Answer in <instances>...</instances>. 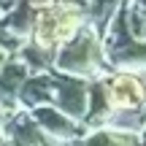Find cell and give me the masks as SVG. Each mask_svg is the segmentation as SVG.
Listing matches in <instances>:
<instances>
[{
    "label": "cell",
    "mask_w": 146,
    "mask_h": 146,
    "mask_svg": "<svg viewBox=\"0 0 146 146\" xmlns=\"http://www.w3.org/2000/svg\"><path fill=\"white\" fill-rule=\"evenodd\" d=\"M54 78V98L52 106L57 111H62L68 119L81 125L87 116V92H89V81L84 78H73V76H62V73L52 70ZM84 127V125H81Z\"/></svg>",
    "instance_id": "4"
},
{
    "label": "cell",
    "mask_w": 146,
    "mask_h": 146,
    "mask_svg": "<svg viewBox=\"0 0 146 146\" xmlns=\"http://www.w3.org/2000/svg\"><path fill=\"white\" fill-rule=\"evenodd\" d=\"M125 8V25H127V33L135 38L138 43H146V11L141 3H122Z\"/></svg>",
    "instance_id": "12"
},
{
    "label": "cell",
    "mask_w": 146,
    "mask_h": 146,
    "mask_svg": "<svg viewBox=\"0 0 146 146\" xmlns=\"http://www.w3.org/2000/svg\"><path fill=\"white\" fill-rule=\"evenodd\" d=\"M0 146H5V138H3V133H0Z\"/></svg>",
    "instance_id": "14"
},
{
    "label": "cell",
    "mask_w": 146,
    "mask_h": 146,
    "mask_svg": "<svg viewBox=\"0 0 146 146\" xmlns=\"http://www.w3.org/2000/svg\"><path fill=\"white\" fill-rule=\"evenodd\" d=\"M103 57H106L108 68H119V73L146 70V43H138L127 33L122 3L116 8V16L111 19L106 35H103Z\"/></svg>",
    "instance_id": "3"
},
{
    "label": "cell",
    "mask_w": 146,
    "mask_h": 146,
    "mask_svg": "<svg viewBox=\"0 0 146 146\" xmlns=\"http://www.w3.org/2000/svg\"><path fill=\"white\" fill-rule=\"evenodd\" d=\"M33 116V122L38 125V130L49 138V141H78V138L87 135L78 122L68 119L62 111H57L54 106H41V108H33L27 111Z\"/></svg>",
    "instance_id": "6"
},
{
    "label": "cell",
    "mask_w": 146,
    "mask_h": 146,
    "mask_svg": "<svg viewBox=\"0 0 146 146\" xmlns=\"http://www.w3.org/2000/svg\"><path fill=\"white\" fill-rule=\"evenodd\" d=\"M54 70L62 73V76L84 78V81L103 78L106 70H108L106 57H103V41L84 25L68 43H62V46L57 49Z\"/></svg>",
    "instance_id": "1"
},
{
    "label": "cell",
    "mask_w": 146,
    "mask_h": 146,
    "mask_svg": "<svg viewBox=\"0 0 146 146\" xmlns=\"http://www.w3.org/2000/svg\"><path fill=\"white\" fill-rule=\"evenodd\" d=\"M52 98H54L52 70L49 73H30V78L19 89L16 106H22V111H33V108H41V106H52Z\"/></svg>",
    "instance_id": "8"
},
{
    "label": "cell",
    "mask_w": 146,
    "mask_h": 146,
    "mask_svg": "<svg viewBox=\"0 0 146 146\" xmlns=\"http://www.w3.org/2000/svg\"><path fill=\"white\" fill-rule=\"evenodd\" d=\"M35 14H38V5H33V3H14V5L8 8V14L3 16L5 33H11L14 38H19V41L27 43V38L33 35Z\"/></svg>",
    "instance_id": "9"
},
{
    "label": "cell",
    "mask_w": 146,
    "mask_h": 146,
    "mask_svg": "<svg viewBox=\"0 0 146 146\" xmlns=\"http://www.w3.org/2000/svg\"><path fill=\"white\" fill-rule=\"evenodd\" d=\"M103 81H106L111 111H127V108L146 106V89L135 78V73H111V76H103Z\"/></svg>",
    "instance_id": "5"
},
{
    "label": "cell",
    "mask_w": 146,
    "mask_h": 146,
    "mask_svg": "<svg viewBox=\"0 0 146 146\" xmlns=\"http://www.w3.org/2000/svg\"><path fill=\"white\" fill-rule=\"evenodd\" d=\"M138 138L135 135H125V133L108 130V127H98V130H89L81 138V146H135Z\"/></svg>",
    "instance_id": "11"
},
{
    "label": "cell",
    "mask_w": 146,
    "mask_h": 146,
    "mask_svg": "<svg viewBox=\"0 0 146 146\" xmlns=\"http://www.w3.org/2000/svg\"><path fill=\"white\" fill-rule=\"evenodd\" d=\"M27 78H30V70L16 57H11L8 62L0 68V111L11 114V111L19 108V106H16V98H19V89H22V84H25Z\"/></svg>",
    "instance_id": "7"
},
{
    "label": "cell",
    "mask_w": 146,
    "mask_h": 146,
    "mask_svg": "<svg viewBox=\"0 0 146 146\" xmlns=\"http://www.w3.org/2000/svg\"><path fill=\"white\" fill-rule=\"evenodd\" d=\"M103 127L138 138L141 133H146V106H141V108H127V111H111V116L106 119Z\"/></svg>",
    "instance_id": "10"
},
{
    "label": "cell",
    "mask_w": 146,
    "mask_h": 146,
    "mask_svg": "<svg viewBox=\"0 0 146 146\" xmlns=\"http://www.w3.org/2000/svg\"><path fill=\"white\" fill-rule=\"evenodd\" d=\"M81 27H84V5H70V3L38 5L30 43H35V46H41V49L57 52V49L62 46V43H68Z\"/></svg>",
    "instance_id": "2"
},
{
    "label": "cell",
    "mask_w": 146,
    "mask_h": 146,
    "mask_svg": "<svg viewBox=\"0 0 146 146\" xmlns=\"http://www.w3.org/2000/svg\"><path fill=\"white\" fill-rule=\"evenodd\" d=\"M5 116H8V114H5V111H0V130H3V122H5Z\"/></svg>",
    "instance_id": "13"
}]
</instances>
